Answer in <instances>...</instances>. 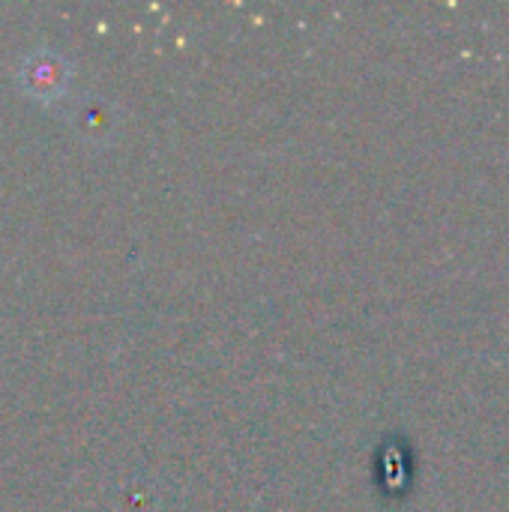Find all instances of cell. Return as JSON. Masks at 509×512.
<instances>
[{
  "label": "cell",
  "mask_w": 509,
  "mask_h": 512,
  "mask_svg": "<svg viewBox=\"0 0 509 512\" xmlns=\"http://www.w3.org/2000/svg\"><path fill=\"white\" fill-rule=\"evenodd\" d=\"M18 78H21V87L27 93H33V99H54L66 87L69 66L63 63L60 54L42 48V51H33L24 57Z\"/></svg>",
  "instance_id": "cell-1"
}]
</instances>
